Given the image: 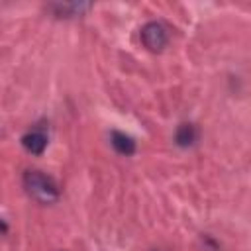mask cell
<instances>
[{"label":"cell","mask_w":251,"mask_h":251,"mask_svg":"<svg viewBox=\"0 0 251 251\" xmlns=\"http://www.w3.org/2000/svg\"><path fill=\"white\" fill-rule=\"evenodd\" d=\"M110 143H112V147L116 149V153H120V155L129 157V155L135 153V141H133L129 135H126V133H122V131H118V129H114V131L110 133Z\"/></svg>","instance_id":"277c9868"},{"label":"cell","mask_w":251,"mask_h":251,"mask_svg":"<svg viewBox=\"0 0 251 251\" xmlns=\"http://www.w3.org/2000/svg\"><path fill=\"white\" fill-rule=\"evenodd\" d=\"M47 133H45V129H41V127H33V129H29L27 133H24L22 135V145H24V149L27 151V153H31V155H41L43 151H45V147H47Z\"/></svg>","instance_id":"3957f363"},{"label":"cell","mask_w":251,"mask_h":251,"mask_svg":"<svg viewBox=\"0 0 251 251\" xmlns=\"http://www.w3.org/2000/svg\"><path fill=\"white\" fill-rule=\"evenodd\" d=\"M139 35H141L143 45H145L149 51H153V53L163 51L165 45L169 43V33H167V29H165V25L159 24V22H147V24L141 27V33H139Z\"/></svg>","instance_id":"7a4b0ae2"},{"label":"cell","mask_w":251,"mask_h":251,"mask_svg":"<svg viewBox=\"0 0 251 251\" xmlns=\"http://www.w3.org/2000/svg\"><path fill=\"white\" fill-rule=\"evenodd\" d=\"M22 182L25 192L39 204H53L59 198V186L41 171H25Z\"/></svg>","instance_id":"6da1fadb"},{"label":"cell","mask_w":251,"mask_h":251,"mask_svg":"<svg viewBox=\"0 0 251 251\" xmlns=\"http://www.w3.org/2000/svg\"><path fill=\"white\" fill-rule=\"evenodd\" d=\"M196 139H198V129H196L194 124L184 122V124H180V126L176 127V131H175V141H176V145H180V147H190V145H194Z\"/></svg>","instance_id":"5b68a950"},{"label":"cell","mask_w":251,"mask_h":251,"mask_svg":"<svg viewBox=\"0 0 251 251\" xmlns=\"http://www.w3.org/2000/svg\"><path fill=\"white\" fill-rule=\"evenodd\" d=\"M90 4L86 2H71V4H53L51 10L55 12V16L61 18H73V16H80L84 10H88Z\"/></svg>","instance_id":"8992f818"}]
</instances>
